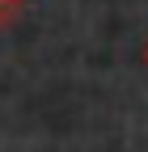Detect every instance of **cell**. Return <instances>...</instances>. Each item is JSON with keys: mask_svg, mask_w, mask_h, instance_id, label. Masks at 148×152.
<instances>
[{"mask_svg": "<svg viewBox=\"0 0 148 152\" xmlns=\"http://www.w3.org/2000/svg\"><path fill=\"white\" fill-rule=\"evenodd\" d=\"M144 64H148V51H144Z\"/></svg>", "mask_w": 148, "mask_h": 152, "instance_id": "cell-1", "label": "cell"}]
</instances>
